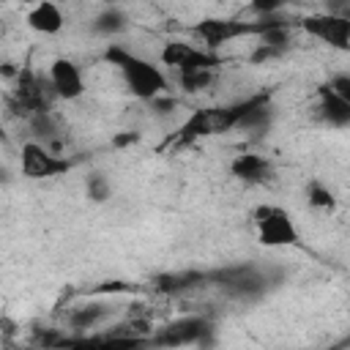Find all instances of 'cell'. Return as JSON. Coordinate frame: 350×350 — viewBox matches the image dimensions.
<instances>
[{
  "instance_id": "cell-13",
  "label": "cell",
  "mask_w": 350,
  "mask_h": 350,
  "mask_svg": "<svg viewBox=\"0 0 350 350\" xmlns=\"http://www.w3.org/2000/svg\"><path fill=\"white\" fill-rule=\"evenodd\" d=\"M208 273H200V271H175V273H161L156 276L153 282V290L161 293V295H180L191 287H197L200 282H205Z\"/></svg>"
},
{
  "instance_id": "cell-8",
  "label": "cell",
  "mask_w": 350,
  "mask_h": 350,
  "mask_svg": "<svg viewBox=\"0 0 350 350\" xmlns=\"http://www.w3.org/2000/svg\"><path fill=\"white\" fill-rule=\"evenodd\" d=\"M161 63L175 68L178 74L186 71H213L216 66H221V60L211 52V49H197L186 41H167L161 49Z\"/></svg>"
},
{
  "instance_id": "cell-7",
  "label": "cell",
  "mask_w": 350,
  "mask_h": 350,
  "mask_svg": "<svg viewBox=\"0 0 350 350\" xmlns=\"http://www.w3.org/2000/svg\"><path fill=\"white\" fill-rule=\"evenodd\" d=\"M211 334H213V325L205 320V317H178L167 325H161L156 334H153V342L156 345H164V347H180V345H208L211 342Z\"/></svg>"
},
{
  "instance_id": "cell-11",
  "label": "cell",
  "mask_w": 350,
  "mask_h": 350,
  "mask_svg": "<svg viewBox=\"0 0 350 350\" xmlns=\"http://www.w3.org/2000/svg\"><path fill=\"white\" fill-rule=\"evenodd\" d=\"M230 172L243 183H268L273 175L271 161L260 153H238L230 161Z\"/></svg>"
},
{
  "instance_id": "cell-9",
  "label": "cell",
  "mask_w": 350,
  "mask_h": 350,
  "mask_svg": "<svg viewBox=\"0 0 350 350\" xmlns=\"http://www.w3.org/2000/svg\"><path fill=\"white\" fill-rule=\"evenodd\" d=\"M46 79H49V88L55 90V96H57V98L74 101V98H79V96L85 93L82 71H79V68H77V63H74V60H68V57H57V60H52Z\"/></svg>"
},
{
  "instance_id": "cell-3",
  "label": "cell",
  "mask_w": 350,
  "mask_h": 350,
  "mask_svg": "<svg viewBox=\"0 0 350 350\" xmlns=\"http://www.w3.org/2000/svg\"><path fill=\"white\" fill-rule=\"evenodd\" d=\"M279 25H290L282 14H271V16H257V22H238V19H221V16H205L194 25L197 38H202L205 49L216 52L219 46L235 41V38H246V36H262L271 27Z\"/></svg>"
},
{
  "instance_id": "cell-22",
  "label": "cell",
  "mask_w": 350,
  "mask_h": 350,
  "mask_svg": "<svg viewBox=\"0 0 350 350\" xmlns=\"http://www.w3.org/2000/svg\"><path fill=\"white\" fill-rule=\"evenodd\" d=\"M282 49H276V46H271V44H260L254 52H252V63H262V60H271V57H276Z\"/></svg>"
},
{
  "instance_id": "cell-21",
  "label": "cell",
  "mask_w": 350,
  "mask_h": 350,
  "mask_svg": "<svg viewBox=\"0 0 350 350\" xmlns=\"http://www.w3.org/2000/svg\"><path fill=\"white\" fill-rule=\"evenodd\" d=\"M339 98H345V101H350V74H334L328 82H325Z\"/></svg>"
},
{
  "instance_id": "cell-17",
  "label": "cell",
  "mask_w": 350,
  "mask_h": 350,
  "mask_svg": "<svg viewBox=\"0 0 350 350\" xmlns=\"http://www.w3.org/2000/svg\"><path fill=\"white\" fill-rule=\"evenodd\" d=\"M306 202L312 205V208H317V211H334L336 208V197H334V191L328 189V186H323V183H309V189H306Z\"/></svg>"
},
{
  "instance_id": "cell-19",
  "label": "cell",
  "mask_w": 350,
  "mask_h": 350,
  "mask_svg": "<svg viewBox=\"0 0 350 350\" xmlns=\"http://www.w3.org/2000/svg\"><path fill=\"white\" fill-rule=\"evenodd\" d=\"M109 183L101 178V175H90L88 178V197L90 200H96V202H101V200H107L109 197Z\"/></svg>"
},
{
  "instance_id": "cell-16",
  "label": "cell",
  "mask_w": 350,
  "mask_h": 350,
  "mask_svg": "<svg viewBox=\"0 0 350 350\" xmlns=\"http://www.w3.org/2000/svg\"><path fill=\"white\" fill-rule=\"evenodd\" d=\"M104 314H107V306H101V304H90V306H79V309H74L71 317H68V323H71V328H93Z\"/></svg>"
},
{
  "instance_id": "cell-20",
  "label": "cell",
  "mask_w": 350,
  "mask_h": 350,
  "mask_svg": "<svg viewBox=\"0 0 350 350\" xmlns=\"http://www.w3.org/2000/svg\"><path fill=\"white\" fill-rule=\"evenodd\" d=\"M284 5H287V0H249V8H252L257 16H271V14H279Z\"/></svg>"
},
{
  "instance_id": "cell-1",
  "label": "cell",
  "mask_w": 350,
  "mask_h": 350,
  "mask_svg": "<svg viewBox=\"0 0 350 350\" xmlns=\"http://www.w3.org/2000/svg\"><path fill=\"white\" fill-rule=\"evenodd\" d=\"M268 101V93H257L252 98H243V101H235V104H224V107H205V109H197L191 112L183 126L175 131V137L170 139L175 148L180 145H191L194 139H202V137H213V134H227V131H235L241 129L243 118Z\"/></svg>"
},
{
  "instance_id": "cell-4",
  "label": "cell",
  "mask_w": 350,
  "mask_h": 350,
  "mask_svg": "<svg viewBox=\"0 0 350 350\" xmlns=\"http://www.w3.org/2000/svg\"><path fill=\"white\" fill-rule=\"evenodd\" d=\"M254 227H257V241L262 246H295L298 243L295 221L279 205H260L254 211Z\"/></svg>"
},
{
  "instance_id": "cell-2",
  "label": "cell",
  "mask_w": 350,
  "mask_h": 350,
  "mask_svg": "<svg viewBox=\"0 0 350 350\" xmlns=\"http://www.w3.org/2000/svg\"><path fill=\"white\" fill-rule=\"evenodd\" d=\"M104 60L109 66H115L126 82V88L131 90V96L142 98V101H153L167 90V77L159 66H153L150 60L123 49V46H107Z\"/></svg>"
},
{
  "instance_id": "cell-10",
  "label": "cell",
  "mask_w": 350,
  "mask_h": 350,
  "mask_svg": "<svg viewBox=\"0 0 350 350\" xmlns=\"http://www.w3.org/2000/svg\"><path fill=\"white\" fill-rule=\"evenodd\" d=\"M208 279L216 282V284H221V287H227V290L235 293V295H254V293H260L262 284H265V279H262L252 265L221 268V271H216V273H208Z\"/></svg>"
},
{
  "instance_id": "cell-12",
  "label": "cell",
  "mask_w": 350,
  "mask_h": 350,
  "mask_svg": "<svg viewBox=\"0 0 350 350\" xmlns=\"http://www.w3.org/2000/svg\"><path fill=\"white\" fill-rule=\"evenodd\" d=\"M63 25H66V16H63L60 5L52 0H38L27 11V27L41 33V36H55L63 30Z\"/></svg>"
},
{
  "instance_id": "cell-23",
  "label": "cell",
  "mask_w": 350,
  "mask_h": 350,
  "mask_svg": "<svg viewBox=\"0 0 350 350\" xmlns=\"http://www.w3.org/2000/svg\"><path fill=\"white\" fill-rule=\"evenodd\" d=\"M137 139H139L137 134H131V131H126V134H118V137L112 139V145H115V148H126V145H134Z\"/></svg>"
},
{
  "instance_id": "cell-14",
  "label": "cell",
  "mask_w": 350,
  "mask_h": 350,
  "mask_svg": "<svg viewBox=\"0 0 350 350\" xmlns=\"http://www.w3.org/2000/svg\"><path fill=\"white\" fill-rule=\"evenodd\" d=\"M317 96H320V118L325 120V123H331V126H350V101H345V98H339L328 85H323L320 90H317Z\"/></svg>"
},
{
  "instance_id": "cell-15",
  "label": "cell",
  "mask_w": 350,
  "mask_h": 350,
  "mask_svg": "<svg viewBox=\"0 0 350 350\" xmlns=\"http://www.w3.org/2000/svg\"><path fill=\"white\" fill-rule=\"evenodd\" d=\"M93 30L101 36H115L120 30H126V14L118 8H104L96 19H93Z\"/></svg>"
},
{
  "instance_id": "cell-24",
  "label": "cell",
  "mask_w": 350,
  "mask_h": 350,
  "mask_svg": "<svg viewBox=\"0 0 350 350\" xmlns=\"http://www.w3.org/2000/svg\"><path fill=\"white\" fill-rule=\"evenodd\" d=\"M328 3H334V5H345L347 0H328Z\"/></svg>"
},
{
  "instance_id": "cell-18",
  "label": "cell",
  "mask_w": 350,
  "mask_h": 350,
  "mask_svg": "<svg viewBox=\"0 0 350 350\" xmlns=\"http://www.w3.org/2000/svg\"><path fill=\"white\" fill-rule=\"evenodd\" d=\"M178 79H180V88H183L186 93H197V90H202V88L211 85L213 71H211V68H208V71H186V74H178Z\"/></svg>"
},
{
  "instance_id": "cell-6",
  "label": "cell",
  "mask_w": 350,
  "mask_h": 350,
  "mask_svg": "<svg viewBox=\"0 0 350 350\" xmlns=\"http://www.w3.org/2000/svg\"><path fill=\"white\" fill-rule=\"evenodd\" d=\"M22 175L30 180H44V178H55V175H66L74 161H68L66 156L49 150L41 142H25L22 145Z\"/></svg>"
},
{
  "instance_id": "cell-5",
  "label": "cell",
  "mask_w": 350,
  "mask_h": 350,
  "mask_svg": "<svg viewBox=\"0 0 350 350\" xmlns=\"http://www.w3.org/2000/svg\"><path fill=\"white\" fill-rule=\"evenodd\" d=\"M301 30L331 49H350V16L336 14V11H323V14H309L301 19Z\"/></svg>"
}]
</instances>
